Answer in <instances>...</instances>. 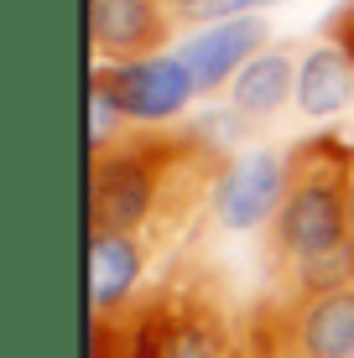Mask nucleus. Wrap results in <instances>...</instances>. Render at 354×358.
Wrapping results in <instances>:
<instances>
[{
  "label": "nucleus",
  "mask_w": 354,
  "mask_h": 358,
  "mask_svg": "<svg viewBox=\"0 0 354 358\" xmlns=\"http://www.w3.org/2000/svg\"><path fill=\"white\" fill-rule=\"evenodd\" d=\"M354 250V145L308 135L287 151V197L271 224V260L308 270Z\"/></svg>",
  "instance_id": "obj_2"
},
{
  "label": "nucleus",
  "mask_w": 354,
  "mask_h": 358,
  "mask_svg": "<svg viewBox=\"0 0 354 358\" xmlns=\"http://www.w3.org/2000/svg\"><path fill=\"white\" fill-rule=\"evenodd\" d=\"M282 197H287V162L271 151H245L224 166L214 192V213L224 229L250 234L261 224H276L282 213Z\"/></svg>",
  "instance_id": "obj_6"
},
{
  "label": "nucleus",
  "mask_w": 354,
  "mask_h": 358,
  "mask_svg": "<svg viewBox=\"0 0 354 358\" xmlns=\"http://www.w3.org/2000/svg\"><path fill=\"white\" fill-rule=\"evenodd\" d=\"M151 244L136 234H89V306L94 317H115L136 301Z\"/></svg>",
  "instance_id": "obj_9"
},
{
  "label": "nucleus",
  "mask_w": 354,
  "mask_h": 358,
  "mask_svg": "<svg viewBox=\"0 0 354 358\" xmlns=\"http://www.w3.org/2000/svg\"><path fill=\"white\" fill-rule=\"evenodd\" d=\"M167 10H177V16H209L214 0H162Z\"/></svg>",
  "instance_id": "obj_15"
},
{
  "label": "nucleus",
  "mask_w": 354,
  "mask_h": 358,
  "mask_svg": "<svg viewBox=\"0 0 354 358\" xmlns=\"http://www.w3.org/2000/svg\"><path fill=\"white\" fill-rule=\"evenodd\" d=\"M323 31H328V42H334V47H344V52L354 57V0H344V6L328 16Z\"/></svg>",
  "instance_id": "obj_12"
},
{
  "label": "nucleus",
  "mask_w": 354,
  "mask_h": 358,
  "mask_svg": "<svg viewBox=\"0 0 354 358\" xmlns=\"http://www.w3.org/2000/svg\"><path fill=\"white\" fill-rule=\"evenodd\" d=\"M349 104H354V57L334 42L313 47L297 63V109L313 120H328L344 115Z\"/></svg>",
  "instance_id": "obj_10"
},
{
  "label": "nucleus",
  "mask_w": 354,
  "mask_h": 358,
  "mask_svg": "<svg viewBox=\"0 0 354 358\" xmlns=\"http://www.w3.org/2000/svg\"><path fill=\"white\" fill-rule=\"evenodd\" d=\"M94 68L104 73L109 94H115L120 115L130 125L177 120L198 94V83H193V73L177 52H151V57H136V63H94Z\"/></svg>",
  "instance_id": "obj_5"
},
{
  "label": "nucleus",
  "mask_w": 354,
  "mask_h": 358,
  "mask_svg": "<svg viewBox=\"0 0 354 358\" xmlns=\"http://www.w3.org/2000/svg\"><path fill=\"white\" fill-rule=\"evenodd\" d=\"M109 327L120 358H240V338L229 306L209 280H162L156 291L136 296L125 312L94 317Z\"/></svg>",
  "instance_id": "obj_3"
},
{
  "label": "nucleus",
  "mask_w": 354,
  "mask_h": 358,
  "mask_svg": "<svg viewBox=\"0 0 354 358\" xmlns=\"http://www.w3.org/2000/svg\"><path fill=\"white\" fill-rule=\"evenodd\" d=\"M266 6H276V0H214L209 16L214 21H224V16H255V10H266Z\"/></svg>",
  "instance_id": "obj_13"
},
{
  "label": "nucleus",
  "mask_w": 354,
  "mask_h": 358,
  "mask_svg": "<svg viewBox=\"0 0 354 358\" xmlns=\"http://www.w3.org/2000/svg\"><path fill=\"white\" fill-rule=\"evenodd\" d=\"M229 99H235V109H240L245 120L276 115L287 99H297V68H292V57H287V52H261V57H250V63L240 68V78L229 83Z\"/></svg>",
  "instance_id": "obj_11"
},
{
  "label": "nucleus",
  "mask_w": 354,
  "mask_h": 358,
  "mask_svg": "<svg viewBox=\"0 0 354 358\" xmlns=\"http://www.w3.org/2000/svg\"><path fill=\"white\" fill-rule=\"evenodd\" d=\"M229 162L203 135H120L89 151V234H177L219 192Z\"/></svg>",
  "instance_id": "obj_1"
},
{
  "label": "nucleus",
  "mask_w": 354,
  "mask_h": 358,
  "mask_svg": "<svg viewBox=\"0 0 354 358\" xmlns=\"http://www.w3.org/2000/svg\"><path fill=\"white\" fill-rule=\"evenodd\" d=\"M167 6L162 0H89V52L94 63H136V57L162 52Z\"/></svg>",
  "instance_id": "obj_7"
},
{
  "label": "nucleus",
  "mask_w": 354,
  "mask_h": 358,
  "mask_svg": "<svg viewBox=\"0 0 354 358\" xmlns=\"http://www.w3.org/2000/svg\"><path fill=\"white\" fill-rule=\"evenodd\" d=\"M89 343H94V353H89V358H120V348H115V338H109V327H104V322H94Z\"/></svg>",
  "instance_id": "obj_14"
},
{
  "label": "nucleus",
  "mask_w": 354,
  "mask_h": 358,
  "mask_svg": "<svg viewBox=\"0 0 354 358\" xmlns=\"http://www.w3.org/2000/svg\"><path fill=\"white\" fill-rule=\"evenodd\" d=\"M261 47H266V21L261 16H224V21H209L203 31H193L177 47V57L188 63L198 94H214L224 83H235L240 68L250 57H261Z\"/></svg>",
  "instance_id": "obj_8"
},
{
  "label": "nucleus",
  "mask_w": 354,
  "mask_h": 358,
  "mask_svg": "<svg viewBox=\"0 0 354 358\" xmlns=\"http://www.w3.org/2000/svg\"><path fill=\"white\" fill-rule=\"evenodd\" d=\"M250 348L255 358H354V286L266 306Z\"/></svg>",
  "instance_id": "obj_4"
}]
</instances>
